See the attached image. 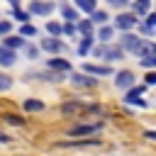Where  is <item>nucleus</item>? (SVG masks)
<instances>
[{"label": "nucleus", "instance_id": "obj_32", "mask_svg": "<svg viewBox=\"0 0 156 156\" xmlns=\"http://www.w3.org/2000/svg\"><path fill=\"white\" fill-rule=\"evenodd\" d=\"M10 32V22H0V34H7Z\"/></svg>", "mask_w": 156, "mask_h": 156}, {"label": "nucleus", "instance_id": "obj_6", "mask_svg": "<svg viewBox=\"0 0 156 156\" xmlns=\"http://www.w3.org/2000/svg\"><path fill=\"white\" fill-rule=\"evenodd\" d=\"M136 22H139V20H136V15H117L115 27H117V29H132Z\"/></svg>", "mask_w": 156, "mask_h": 156}, {"label": "nucleus", "instance_id": "obj_14", "mask_svg": "<svg viewBox=\"0 0 156 156\" xmlns=\"http://www.w3.org/2000/svg\"><path fill=\"white\" fill-rule=\"evenodd\" d=\"M24 110L27 112H41L44 110V102L41 100H24Z\"/></svg>", "mask_w": 156, "mask_h": 156}, {"label": "nucleus", "instance_id": "obj_19", "mask_svg": "<svg viewBox=\"0 0 156 156\" xmlns=\"http://www.w3.org/2000/svg\"><path fill=\"white\" fill-rule=\"evenodd\" d=\"M149 7H151V0H139V2L134 5V12H136V15H146Z\"/></svg>", "mask_w": 156, "mask_h": 156}, {"label": "nucleus", "instance_id": "obj_30", "mask_svg": "<svg viewBox=\"0 0 156 156\" xmlns=\"http://www.w3.org/2000/svg\"><path fill=\"white\" fill-rule=\"evenodd\" d=\"M15 17H17L20 22H27V20H29V15H27V12H22V10H15Z\"/></svg>", "mask_w": 156, "mask_h": 156}, {"label": "nucleus", "instance_id": "obj_36", "mask_svg": "<svg viewBox=\"0 0 156 156\" xmlns=\"http://www.w3.org/2000/svg\"><path fill=\"white\" fill-rule=\"evenodd\" d=\"M0 141H10V136H5V134H0Z\"/></svg>", "mask_w": 156, "mask_h": 156}, {"label": "nucleus", "instance_id": "obj_2", "mask_svg": "<svg viewBox=\"0 0 156 156\" xmlns=\"http://www.w3.org/2000/svg\"><path fill=\"white\" fill-rule=\"evenodd\" d=\"M134 80H136V78H134V73H132V71H119V73L115 76V85H117V88H122V90L132 88V85H134Z\"/></svg>", "mask_w": 156, "mask_h": 156}, {"label": "nucleus", "instance_id": "obj_26", "mask_svg": "<svg viewBox=\"0 0 156 156\" xmlns=\"http://www.w3.org/2000/svg\"><path fill=\"white\" fill-rule=\"evenodd\" d=\"M20 34H22V37H34L37 29H34L32 24H22V27H20Z\"/></svg>", "mask_w": 156, "mask_h": 156}, {"label": "nucleus", "instance_id": "obj_18", "mask_svg": "<svg viewBox=\"0 0 156 156\" xmlns=\"http://www.w3.org/2000/svg\"><path fill=\"white\" fill-rule=\"evenodd\" d=\"M17 46H20V49L24 46V41H22L20 37H7V39H5V49H17Z\"/></svg>", "mask_w": 156, "mask_h": 156}, {"label": "nucleus", "instance_id": "obj_1", "mask_svg": "<svg viewBox=\"0 0 156 156\" xmlns=\"http://www.w3.org/2000/svg\"><path fill=\"white\" fill-rule=\"evenodd\" d=\"M93 56L115 61V58H122V49H119V46H107V44H102V46H95V49H93Z\"/></svg>", "mask_w": 156, "mask_h": 156}, {"label": "nucleus", "instance_id": "obj_23", "mask_svg": "<svg viewBox=\"0 0 156 156\" xmlns=\"http://www.w3.org/2000/svg\"><path fill=\"white\" fill-rule=\"evenodd\" d=\"M112 32H115L112 27H102V29H100V34H98V39H102V41H110V39H112Z\"/></svg>", "mask_w": 156, "mask_h": 156}, {"label": "nucleus", "instance_id": "obj_35", "mask_svg": "<svg viewBox=\"0 0 156 156\" xmlns=\"http://www.w3.org/2000/svg\"><path fill=\"white\" fill-rule=\"evenodd\" d=\"M27 56H29V58H34V56H37V49H34V46H29V49H27Z\"/></svg>", "mask_w": 156, "mask_h": 156}, {"label": "nucleus", "instance_id": "obj_31", "mask_svg": "<svg viewBox=\"0 0 156 156\" xmlns=\"http://www.w3.org/2000/svg\"><path fill=\"white\" fill-rule=\"evenodd\" d=\"M156 83V73H146V85H154Z\"/></svg>", "mask_w": 156, "mask_h": 156}, {"label": "nucleus", "instance_id": "obj_5", "mask_svg": "<svg viewBox=\"0 0 156 156\" xmlns=\"http://www.w3.org/2000/svg\"><path fill=\"white\" fill-rule=\"evenodd\" d=\"M100 129V124H78L73 129H68V136H85V134H95Z\"/></svg>", "mask_w": 156, "mask_h": 156}, {"label": "nucleus", "instance_id": "obj_16", "mask_svg": "<svg viewBox=\"0 0 156 156\" xmlns=\"http://www.w3.org/2000/svg\"><path fill=\"white\" fill-rule=\"evenodd\" d=\"M90 29H93V22H90V20H80V22H78V32H80L83 37H93Z\"/></svg>", "mask_w": 156, "mask_h": 156}, {"label": "nucleus", "instance_id": "obj_21", "mask_svg": "<svg viewBox=\"0 0 156 156\" xmlns=\"http://www.w3.org/2000/svg\"><path fill=\"white\" fill-rule=\"evenodd\" d=\"M90 44H93V37H83L80 39V46H78V54H88Z\"/></svg>", "mask_w": 156, "mask_h": 156}, {"label": "nucleus", "instance_id": "obj_33", "mask_svg": "<svg viewBox=\"0 0 156 156\" xmlns=\"http://www.w3.org/2000/svg\"><path fill=\"white\" fill-rule=\"evenodd\" d=\"M110 5H115V7H124L127 5V0H107Z\"/></svg>", "mask_w": 156, "mask_h": 156}, {"label": "nucleus", "instance_id": "obj_12", "mask_svg": "<svg viewBox=\"0 0 156 156\" xmlns=\"http://www.w3.org/2000/svg\"><path fill=\"white\" fill-rule=\"evenodd\" d=\"M34 15H49L51 10H54V5L51 2H32V7H29Z\"/></svg>", "mask_w": 156, "mask_h": 156}, {"label": "nucleus", "instance_id": "obj_20", "mask_svg": "<svg viewBox=\"0 0 156 156\" xmlns=\"http://www.w3.org/2000/svg\"><path fill=\"white\" fill-rule=\"evenodd\" d=\"M37 78H41V80H51V83L63 80V76H61V73H37Z\"/></svg>", "mask_w": 156, "mask_h": 156}, {"label": "nucleus", "instance_id": "obj_8", "mask_svg": "<svg viewBox=\"0 0 156 156\" xmlns=\"http://www.w3.org/2000/svg\"><path fill=\"white\" fill-rule=\"evenodd\" d=\"M95 144H100L98 139H88V141H58V144H54V146H58V149H85V146H95Z\"/></svg>", "mask_w": 156, "mask_h": 156}, {"label": "nucleus", "instance_id": "obj_34", "mask_svg": "<svg viewBox=\"0 0 156 156\" xmlns=\"http://www.w3.org/2000/svg\"><path fill=\"white\" fill-rule=\"evenodd\" d=\"M61 32H68V34H73V32H76V27H73V24H66V27H61Z\"/></svg>", "mask_w": 156, "mask_h": 156}, {"label": "nucleus", "instance_id": "obj_29", "mask_svg": "<svg viewBox=\"0 0 156 156\" xmlns=\"http://www.w3.org/2000/svg\"><path fill=\"white\" fill-rule=\"evenodd\" d=\"M5 119H7L10 124H24V119H22V117H17V115H5Z\"/></svg>", "mask_w": 156, "mask_h": 156}, {"label": "nucleus", "instance_id": "obj_3", "mask_svg": "<svg viewBox=\"0 0 156 156\" xmlns=\"http://www.w3.org/2000/svg\"><path fill=\"white\" fill-rule=\"evenodd\" d=\"M71 80H73V85H83V88H95L98 85V78H90L88 73H71Z\"/></svg>", "mask_w": 156, "mask_h": 156}, {"label": "nucleus", "instance_id": "obj_7", "mask_svg": "<svg viewBox=\"0 0 156 156\" xmlns=\"http://www.w3.org/2000/svg\"><path fill=\"white\" fill-rule=\"evenodd\" d=\"M41 49L44 51H51V54H61L63 51V44L56 37H49V39H41Z\"/></svg>", "mask_w": 156, "mask_h": 156}, {"label": "nucleus", "instance_id": "obj_4", "mask_svg": "<svg viewBox=\"0 0 156 156\" xmlns=\"http://www.w3.org/2000/svg\"><path fill=\"white\" fill-rule=\"evenodd\" d=\"M141 44H144V39H139V37H132V34H124V37H122V46L129 49L132 54H139Z\"/></svg>", "mask_w": 156, "mask_h": 156}, {"label": "nucleus", "instance_id": "obj_25", "mask_svg": "<svg viewBox=\"0 0 156 156\" xmlns=\"http://www.w3.org/2000/svg\"><path fill=\"white\" fill-rule=\"evenodd\" d=\"M46 29H49V34H51V37H58V34H61V24H58V22H49V24H46Z\"/></svg>", "mask_w": 156, "mask_h": 156}, {"label": "nucleus", "instance_id": "obj_15", "mask_svg": "<svg viewBox=\"0 0 156 156\" xmlns=\"http://www.w3.org/2000/svg\"><path fill=\"white\" fill-rule=\"evenodd\" d=\"M73 2H76V7L83 10V12H93V10H95V0H73Z\"/></svg>", "mask_w": 156, "mask_h": 156}, {"label": "nucleus", "instance_id": "obj_28", "mask_svg": "<svg viewBox=\"0 0 156 156\" xmlns=\"http://www.w3.org/2000/svg\"><path fill=\"white\" fill-rule=\"evenodd\" d=\"M12 88V80L7 76H0V90H10Z\"/></svg>", "mask_w": 156, "mask_h": 156}, {"label": "nucleus", "instance_id": "obj_24", "mask_svg": "<svg viewBox=\"0 0 156 156\" xmlns=\"http://www.w3.org/2000/svg\"><path fill=\"white\" fill-rule=\"evenodd\" d=\"M80 110V105L78 102H68V105H61V112L63 115H71V112H78Z\"/></svg>", "mask_w": 156, "mask_h": 156}, {"label": "nucleus", "instance_id": "obj_13", "mask_svg": "<svg viewBox=\"0 0 156 156\" xmlns=\"http://www.w3.org/2000/svg\"><path fill=\"white\" fill-rule=\"evenodd\" d=\"M49 68H54V71L61 73V71H71V63H68L66 58H51V61H49Z\"/></svg>", "mask_w": 156, "mask_h": 156}, {"label": "nucleus", "instance_id": "obj_27", "mask_svg": "<svg viewBox=\"0 0 156 156\" xmlns=\"http://www.w3.org/2000/svg\"><path fill=\"white\" fill-rule=\"evenodd\" d=\"M141 66H146V68H154V66H156V58H154V54H151V56H141Z\"/></svg>", "mask_w": 156, "mask_h": 156}, {"label": "nucleus", "instance_id": "obj_10", "mask_svg": "<svg viewBox=\"0 0 156 156\" xmlns=\"http://www.w3.org/2000/svg\"><path fill=\"white\" fill-rule=\"evenodd\" d=\"M141 93H144V85L132 88V90L127 93V98H124V100H127V102H132V105H141V107H146V102H144V100H139V95H141Z\"/></svg>", "mask_w": 156, "mask_h": 156}, {"label": "nucleus", "instance_id": "obj_11", "mask_svg": "<svg viewBox=\"0 0 156 156\" xmlns=\"http://www.w3.org/2000/svg\"><path fill=\"white\" fill-rule=\"evenodd\" d=\"M15 63V51L0 46V66H12Z\"/></svg>", "mask_w": 156, "mask_h": 156}, {"label": "nucleus", "instance_id": "obj_22", "mask_svg": "<svg viewBox=\"0 0 156 156\" xmlns=\"http://www.w3.org/2000/svg\"><path fill=\"white\" fill-rule=\"evenodd\" d=\"M61 12H63V17H66V20H71V22H78V12H73L71 7H66V5H63V7H61Z\"/></svg>", "mask_w": 156, "mask_h": 156}, {"label": "nucleus", "instance_id": "obj_17", "mask_svg": "<svg viewBox=\"0 0 156 156\" xmlns=\"http://www.w3.org/2000/svg\"><path fill=\"white\" fill-rule=\"evenodd\" d=\"M93 24H105L107 22V12H102V10H93V20H90Z\"/></svg>", "mask_w": 156, "mask_h": 156}, {"label": "nucleus", "instance_id": "obj_9", "mask_svg": "<svg viewBox=\"0 0 156 156\" xmlns=\"http://www.w3.org/2000/svg\"><path fill=\"white\" fill-rule=\"evenodd\" d=\"M83 68H85L88 76H110V73H112L110 66H98V63H85Z\"/></svg>", "mask_w": 156, "mask_h": 156}]
</instances>
